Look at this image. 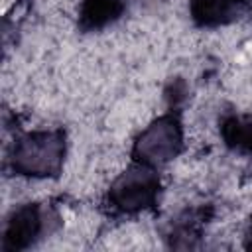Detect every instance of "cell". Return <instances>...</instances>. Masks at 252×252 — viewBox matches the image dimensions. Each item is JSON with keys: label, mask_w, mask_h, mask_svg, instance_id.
Wrapping results in <instances>:
<instances>
[{"label": "cell", "mask_w": 252, "mask_h": 252, "mask_svg": "<svg viewBox=\"0 0 252 252\" xmlns=\"http://www.w3.org/2000/svg\"><path fill=\"white\" fill-rule=\"evenodd\" d=\"M65 154L67 136L63 128L32 130L12 142L6 163L14 175L30 179H47L57 177L61 173Z\"/></svg>", "instance_id": "1"}, {"label": "cell", "mask_w": 252, "mask_h": 252, "mask_svg": "<svg viewBox=\"0 0 252 252\" xmlns=\"http://www.w3.org/2000/svg\"><path fill=\"white\" fill-rule=\"evenodd\" d=\"M159 193L161 181L158 167L132 161V165L112 181L104 195V207L110 215L130 217L154 209Z\"/></svg>", "instance_id": "2"}, {"label": "cell", "mask_w": 252, "mask_h": 252, "mask_svg": "<svg viewBox=\"0 0 252 252\" xmlns=\"http://www.w3.org/2000/svg\"><path fill=\"white\" fill-rule=\"evenodd\" d=\"M183 152V124L179 114L169 110L152 120L134 140L132 161L161 167Z\"/></svg>", "instance_id": "3"}, {"label": "cell", "mask_w": 252, "mask_h": 252, "mask_svg": "<svg viewBox=\"0 0 252 252\" xmlns=\"http://www.w3.org/2000/svg\"><path fill=\"white\" fill-rule=\"evenodd\" d=\"M59 224L57 213L41 203H24L12 209L4 222L2 250L22 252L33 248L39 240L49 236Z\"/></svg>", "instance_id": "4"}, {"label": "cell", "mask_w": 252, "mask_h": 252, "mask_svg": "<svg viewBox=\"0 0 252 252\" xmlns=\"http://www.w3.org/2000/svg\"><path fill=\"white\" fill-rule=\"evenodd\" d=\"M250 0H189V16L197 28L215 30L236 22Z\"/></svg>", "instance_id": "5"}, {"label": "cell", "mask_w": 252, "mask_h": 252, "mask_svg": "<svg viewBox=\"0 0 252 252\" xmlns=\"http://www.w3.org/2000/svg\"><path fill=\"white\" fill-rule=\"evenodd\" d=\"M126 0H81L77 12V26L81 32H100L116 24L126 14Z\"/></svg>", "instance_id": "6"}, {"label": "cell", "mask_w": 252, "mask_h": 252, "mask_svg": "<svg viewBox=\"0 0 252 252\" xmlns=\"http://www.w3.org/2000/svg\"><path fill=\"white\" fill-rule=\"evenodd\" d=\"M220 138L230 152L252 158V114H226L220 120Z\"/></svg>", "instance_id": "7"}, {"label": "cell", "mask_w": 252, "mask_h": 252, "mask_svg": "<svg viewBox=\"0 0 252 252\" xmlns=\"http://www.w3.org/2000/svg\"><path fill=\"white\" fill-rule=\"evenodd\" d=\"M207 217H209L207 209L199 207V209H185L175 219H171L169 232H167V238L171 240V246L179 248L181 238H187V240L189 238H199L201 226H203ZM189 246H191V240H189Z\"/></svg>", "instance_id": "8"}, {"label": "cell", "mask_w": 252, "mask_h": 252, "mask_svg": "<svg viewBox=\"0 0 252 252\" xmlns=\"http://www.w3.org/2000/svg\"><path fill=\"white\" fill-rule=\"evenodd\" d=\"M244 248L252 250V217H250V220L246 224V230H244Z\"/></svg>", "instance_id": "9"}, {"label": "cell", "mask_w": 252, "mask_h": 252, "mask_svg": "<svg viewBox=\"0 0 252 252\" xmlns=\"http://www.w3.org/2000/svg\"><path fill=\"white\" fill-rule=\"evenodd\" d=\"M250 10H252V0H250Z\"/></svg>", "instance_id": "10"}]
</instances>
